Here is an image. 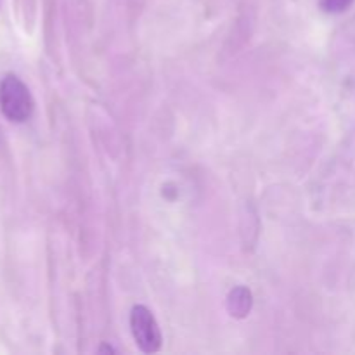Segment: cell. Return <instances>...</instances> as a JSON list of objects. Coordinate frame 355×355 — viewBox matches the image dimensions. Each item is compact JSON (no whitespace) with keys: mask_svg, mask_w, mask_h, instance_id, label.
I'll return each mask as SVG.
<instances>
[{"mask_svg":"<svg viewBox=\"0 0 355 355\" xmlns=\"http://www.w3.org/2000/svg\"><path fill=\"white\" fill-rule=\"evenodd\" d=\"M35 110L33 97L26 83L14 73H7L0 80V111L12 123H24Z\"/></svg>","mask_w":355,"mask_h":355,"instance_id":"obj_1","label":"cell"},{"mask_svg":"<svg viewBox=\"0 0 355 355\" xmlns=\"http://www.w3.org/2000/svg\"><path fill=\"white\" fill-rule=\"evenodd\" d=\"M225 307L231 318L245 319L252 312L253 307V295L246 286H236L234 290L229 291Z\"/></svg>","mask_w":355,"mask_h":355,"instance_id":"obj_3","label":"cell"},{"mask_svg":"<svg viewBox=\"0 0 355 355\" xmlns=\"http://www.w3.org/2000/svg\"><path fill=\"white\" fill-rule=\"evenodd\" d=\"M354 3V0H319V6L324 12L329 14H340L345 12L350 6Z\"/></svg>","mask_w":355,"mask_h":355,"instance_id":"obj_4","label":"cell"},{"mask_svg":"<svg viewBox=\"0 0 355 355\" xmlns=\"http://www.w3.org/2000/svg\"><path fill=\"white\" fill-rule=\"evenodd\" d=\"M130 329L135 343L144 354H156L162 349V331L155 315L144 305H135L130 312Z\"/></svg>","mask_w":355,"mask_h":355,"instance_id":"obj_2","label":"cell"}]
</instances>
